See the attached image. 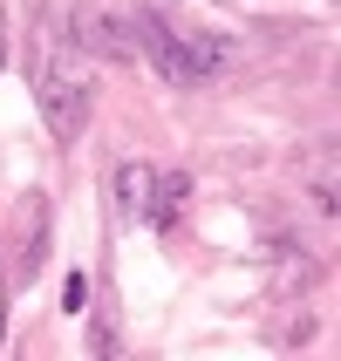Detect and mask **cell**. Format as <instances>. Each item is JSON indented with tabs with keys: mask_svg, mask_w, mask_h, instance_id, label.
Masks as SVG:
<instances>
[{
	"mask_svg": "<svg viewBox=\"0 0 341 361\" xmlns=\"http://www.w3.org/2000/svg\"><path fill=\"white\" fill-rule=\"evenodd\" d=\"M35 102L55 143H76L89 130V102H96V82H89V55H82L76 41H61L55 27H41L35 41Z\"/></svg>",
	"mask_w": 341,
	"mask_h": 361,
	"instance_id": "1",
	"label": "cell"
},
{
	"mask_svg": "<svg viewBox=\"0 0 341 361\" xmlns=\"http://www.w3.org/2000/svg\"><path fill=\"white\" fill-rule=\"evenodd\" d=\"M130 35H137L143 55L157 61V75H164V82H184V35L157 14V7H130Z\"/></svg>",
	"mask_w": 341,
	"mask_h": 361,
	"instance_id": "2",
	"label": "cell"
},
{
	"mask_svg": "<svg viewBox=\"0 0 341 361\" xmlns=\"http://www.w3.org/2000/svg\"><path fill=\"white\" fill-rule=\"evenodd\" d=\"M76 48L82 55H102V61H137V35L123 14H89L76 27Z\"/></svg>",
	"mask_w": 341,
	"mask_h": 361,
	"instance_id": "3",
	"label": "cell"
},
{
	"mask_svg": "<svg viewBox=\"0 0 341 361\" xmlns=\"http://www.w3.org/2000/svg\"><path fill=\"white\" fill-rule=\"evenodd\" d=\"M143 204H150V164H109V212L123 225H137Z\"/></svg>",
	"mask_w": 341,
	"mask_h": 361,
	"instance_id": "4",
	"label": "cell"
},
{
	"mask_svg": "<svg viewBox=\"0 0 341 361\" xmlns=\"http://www.w3.org/2000/svg\"><path fill=\"white\" fill-rule=\"evenodd\" d=\"M41 252H48V198L35 191V198L20 204V252H14V273H20V286L35 280Z\"/></svg>",
	"mask_w": 341,
	"mask_h": 361,
	"instance_id": "5",
	"label": "cell"
},
{
	"mask_svg": "<svg viewBox=\"0 0 341 361\" xmlns=\"http://www.w3.org/2000/svg\"><path fill=\"white\" fill-rule=\"evenodd\" d=\"M184 204H191V178H184V171H150V204H143V219L150 225H178Z\"/></svg>",
	"mask_w": 341,
	"mask_h": 361,
	"instance_id": "6",
	"label": "cell"
},
{
	"mask_svg": "<svg viewBox=\"0 0 341 361\" xmlns=\"http://www.w3.org/2000/svg\"><path fill=\"white\" fill-rule=\"evenodd\" d=\"M61 307H68V314H82V307H89V273H68V286H61Z\"/></svg>",
	"mask_w": 341,
	"mask_h": 361,
	"instance_id": "7",
	"label": "cell"
},
{
	"mask_svg": "<svg viewBox=\"0 0 341 361\" xmlns=\"http://www.w3.org/2000/svg\"><path fill=\"white\" fill-rule=\"evenodd\" d=\"M0 334H7V314H0Z\"/></svg>",
	"mask_w": 341,
	"mask_h": 361,
	"instance_id": "8",
	"label": "cell"
},
{
	"mask_svg": "<svg viewBox=\"0 0 341 361\" xmlns=\"http://www.w3.org/2000/svg\"><path fill=\"white\" fill-rule=\"evenodd\" d=\"M0 68H7V48H0Z\"/></svg>",
	"mask_w": 341,
	"mask_h": 361,
	"instance_id": "9",
	"label": "cell"
}]
</instances>
